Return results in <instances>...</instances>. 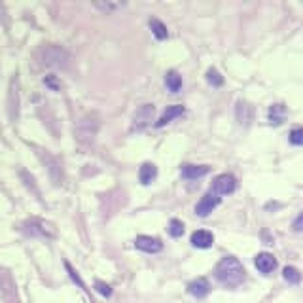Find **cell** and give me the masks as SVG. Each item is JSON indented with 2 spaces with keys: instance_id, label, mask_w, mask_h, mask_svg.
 I'll list each match as a JSON object with an SVG mask.
<instances>
[{
  "instance_id": "277c9868",
  "label": "cell",
  "mask_w": 303,
  "mask_h": 303,
  "mask_svg": "<svg viewBox=\"0 0 303 303\" xmlns=\"http://www.w3.org/2000/svg\"><path fill=\"white\" fill-rule=\"evenodd\" d=\"M220 201H222V197L218 196V194H214V191H209V194H205V196L201 197V201L196 205V212L197 216H201V218H205V216H209L212 210L220 205Z\"/></svg>"
},
{
  "instance_id": "7402d4cb",
  "label": "cell",
  "mask_w": 303,
  "mask_h": 303,
  "mask_svg": "<svg viewBox=\"0 0 303 303\" xmlns=\"http://www.w3.org/2000/svg\"><path fill=\"white\" fill-rule=\"evenodd\" d=\"M292 229H294V231H303V210H301V214H299L296 220H294V224H292Z\"/></svg>"
},
{
  "instance_id": "8992f818",
  "label": "cell",
  "mask_w": 303,
  "mask_h": 303,
  "mask_svg": "<svg viewBox=\"0 0 303 303\" xmlns=\"http://www.w3.org/2000/svg\"><path fill=\"white\" fill-rule=\"evenodd\" d=\"M136 249L144 250V252H150V254H155V252H159L161 250V242L154 239V237H148V235H139L136 237Z\"/></svg>"
},
{
  "instance_id": "2e32d148",
  "label": "cell",
  "mask_w": 303,
  "mask_h": 303,
  "mask_svg": "<svg viewBox=\"0 0 303 303\" xmlns=\"http://www.w3.org/2000/svg\"><path fill=\"white\" fill-rule=\"evenodd\" d=\"M150 29H152V33H154V36L157 38V40H165L167 38V27L163 25L159 19H150Z\"/></svg>"
},
{
  "instance_id": "cb8c5ba5",
  "label": "cell",
  "mask_w": 303,
  "mask_h": 303,
  "mask_svg": "<svg viewBox=\"0 0 303 303\" xmlns=\"http://www.w3.org/2000/svg\"><path fill=\"white\" fill-rule=\"evenodd\" d=\"M95 6L101 8V10H116L120 4H104V2H95Z\"/></svg>"
},
{
  "instance_id": "e0dca14e",
  "label": "cell",
  "mask_w": 303,
  "mask_h": 303,
  "mask_svg": "<svg viewBox=\"0 0 303 303\" xmlns=\"http://www.w3.org/2000/svg\"><path fill=\"white\" fill-rule=\"evenodd\" d=\"M283 277L288 281L290 284H299L301 283V273L296 269V267H292V265H286L283 269Z\"/></svg>"
},
{
  "instance_id": "9c48e42d",
  "label": "cell",
  "mask_w": 303,
  "mask_h": 303,
  "mask_svg": "<svg viewBox=\"0 0 303 303\" xmlns=\"http://www.w3.org/2000/svg\"><path fill=\"white\" fill-rule=\"evenodd\" d=\"M210 171V167L207 165H184L182 167V176L186 180H196V178H201Z\"/></svg>"
},
{
  "instance_id": "5b68a950",
  "label": "cell",
  "mask_w": 303,
  "mask_h": 303,
  "mask_svg": "<svg viewBox=\"0 0 303 303\" xmlns=\"http://www.w3.org/2000/svg\"><path fill=\"white\" fill-rule=\"evenodd\" d=\"M235 188H237V182L231 175L216 176L214 182H212V191L218 194V196H228V194H233Z\"/></svg>"
},
{
  "instance_id": "ba28073f",
  "label": "cell",
  "mask_w": 303,
  "mask_h": 303,
  "mask_svg": "<svg viewBox=\"0 0 303 303\" xmlns=\"http://www.w3.org/2000/svg\"><path fill=\"white\" fill-rule=\"evenodd\" d=\"M212 242H214V237H212V233L207 231V229H199V231H196V233L191 235V244L197 246V249H210Z\"/></svg>"
},
{
  "instance_id": "7c38bea8",
  "label": "cell",
  "mask_w": 303,
  "mask_h": 303,
  "mask_svg": "<svg viewBox=\"0 0 303 303\" xmlns=\"http://www.w3.org/2000/svg\"><path fill=\"white\" fill-rule=\"evenodd\" d=\"M155 176H157V169H155L154 163H144L141 167V171H139V180H141V184H144V186L152 184Z\"/></svg>"
},
{
  "instance_id": "44dd1931",
  "label": "cell",
  "mask_w": 303,
  "mask_h": 303,
  "mask_svg": "<svg viewBox=\"0 0 303 303\" xmlns=\"http://www.w3.org/2000/svg\"><path fill=\"white\" fill-rule=\"evenodd\" d=\"M95 288H97V292L102 294V296H106V297L112 296V288H110L106 283H102V281H97V283H95Z\"/></svg>"
},
{
  "instance_id": "7a4b0ae2",
  "label": "cell",
  "mask_w": 303,
  "mask_h": 303,
  "mask_svg": "<svg viewBox=\"0 0 303 303\" xmlns=\"http://www.w3.org/2000/svg\"><path fill=\"white\" fill-rule=\"evenodd\" d=\"M42 63L46 67H55V68H65L70 61V55L59 46H46L42 47Z\"/></svg>"
},
{
  "instance_id": "603a6c76",
  "label": "cell",
  "mask_w": 303,
  "mask_h": 303,
  "mask_svg": "<svg viewBox=\"0 0 303 303\" xmlns=\"http://www.w3.org/2000/svg\"><path fill=\"white\" fill-rule=\"evenodd\" d=\"M47 84V86H49V88L51 89H59L61 86H59V81H57V78H55V76H46V80H44Z\"/></svg>"
},
{
  "instance_id": "d6986e66",
  "label": "cell",
  "mask_w": 303,
  "mask_h": 303,
  "mask_svg": "<svg viewBox=\"0 0 303 303\" xmlns=\"http://www.w3.org/2000/svg\"><path fill=\"white\" fill-rule=\"evenodd\" d=\"M207 80H209V84L210 86H214V88H220V86L224 84L222 74H220L216 68H210L209 72H207Z\"/></svg>"
},
{
  "instance_id": "9a60e30c",
  "label": "cell",
  "mask_w": 303,
  "mask_h": 303,
  "mask_svg": "<svg viewBox=\"0 0 303 303\" xmlns=\"http://www.w3.org/2000/svg\"><path fill=\"white\" fill-rule=\"evenodd\" d=\"M165 86L169 88V91L171 93H176V91H180L182 88V78L178 72H175V70H171L167 76H165Z\"/></svg>"
},
{
  "instance_id": "6da1fadb",
  "label": "cell",
  "mask_w": 303,
  "mask_h": 303,
  "mask_svg": "<svg viewBox=\"0 0 303 303\" xmlns=\"http://www.w3.org/2000/svg\"><path fill=\"white\" fill-rule=\"evenodd\" d=\"M214 275L216 279L224 284V286H228V288H235L239 284H242L244 281V267H242V263L233 256H228L224 258L222 262H218L214 269Z\"/></svg>"
},
{
  "instance_id": "ffe728a7",
  "label": "cell",
  "mask_w": 303,
  "mask_h": 303,
  "mask_svg": "<svg viewBox=\"0 0 303 303\" xmlns=\"http://www.w3.org/2000/svg\"><path fill=\"white\" fill-rule=\"evenodd\" d=\"M290 144H296V146H301L303 144V127H294L290 131L288 135Z\"/></svg>"
},
{
  "instance_id": "30bf717a",
  "label": "cell",
  "mask_w": 303,
  "mask_h": 303,
  "mask_svg": "<svg viewBox=\"0 0 303 303\" xmlns=\"http://www.w3.org/2000/svg\"><path fill=\"white\" fill-rule=\"evenodd\" d=\"M182 112H184V106H180V104H171V106H167L161 118L155 121V127H163V125H167L169 121L175 120V118H178Z\"/></svg>"
},
{
  "instance_id": "8fae6325",
  "label": "cell",
  "mask_w": 303,
  "mask_h": 303,
  "mask_svg": "<svg viewBox=\"0 0 303 303\" xmlns=\"http://www.w3.org/2000/svg\"><path fill=\"white\" fill-rule=\"evenodd\" d=\"M209 292H210V284H209V281L203 279V277L196 279L194 283L189 284V294H194L196 297H205Z\"/></svg>"
},
{
  "instance_id": "5bb4252c",
  "label": "cell",
  "mask_w": 303,
  "mask_h": 303,
  "mask_svg": "<svg viewBox=\"0 0 303 303\" xmlns=\"http://www.w3.org/2000/svg\"><path fill=\"white\" fill-rule=\"evenodd\" d=\"M235 114H237V120L241 121L242 125H246L250 120H252V116H254V110H252V106L250 104H246V102H239L235 108Z\"/></svg>"
},
{
  "instance_id": "ac0fdd59",
  "label": "cell",
  "mask_w": 303,
  "mask_h": 303,
  "mask_svg": "<svg viewBox=\"0 0 303 303\" xmlns=\"http://www.w3.org/2000/svg\"><path fill=\"white\" fill-rule=\"evenodd\" d=\"M167 231L171 237H182L184 235V222L182 220H176V218H173L171 222H169L167 226Z\"/></svg>"
},
{
  "instance_id": "4fadbf2b",
  "label": "cell",
  "mask_w": 303,
  "mask_h": 303,
  "mask_svg": "<svg viewBox=\"0 0 303 303\" xmlns=\"http://www.w3.org/2000/svg\"><path fill=\"white\" fill-rule=\"evenodd\" d=\"M267 116H269V121L273 125H281L286 120V106L284 104H273L269 108V114Z\"/></svg>"
},
{
  "instance_id": "3957f363",
  "label": "cell",
  "mask_w": 303,
  "mask_h": 303,
  "mask_svg": "<svg viewBox=\"0 0 303 303\" xmlns=\"http://www.w3.org/2000/svg\"><path fill=\"white\" fill-rule=\"evenodd\" d=\"M154 114H155L154 104H142V106H139L135 116H133V125H131V129H133V131H141V129H144L146 125H150V121H154Z\"/></svg>"
},
{
  "instance_id": "52a82bcc",
  "label": "cell",
  "mask_w": 303,
  "mask_h": 303,
  "mask_svg": "<svg viewBox=\"0 0 303 303\" xmlns=\"http://www.w3.org/2000/svg\"><path fill=\"white\" fill-rule=\"evenodd\" d=\"M256 267H258V271L260 273H271V271H275V267H277V260H275V256L273 254H267V252H262V254H258L256 256Z\"/></svg>"
}]
</instances>
